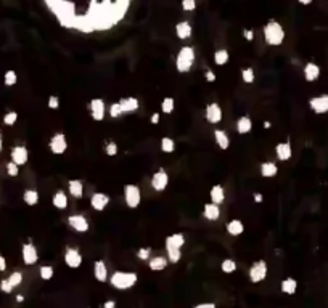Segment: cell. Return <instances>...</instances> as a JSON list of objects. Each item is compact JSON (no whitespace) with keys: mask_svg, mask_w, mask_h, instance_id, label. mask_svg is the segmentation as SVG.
<instances>
[{"mask_svg":"<svg viewBox=\"0 0 328 308\" xmlns=\"http://www.w3.org/2000/svg\"><path fill=\"white\" fill-rule=\"evenodd\" d=\"M183 244H185V236H183L182 233L169 235L168 237H166V241H164L166 251H168V249H182Z\"/></svg>","mask_w":328,"mask_h":308,"instance_id":"obj_25","label":"cell"},{"mask_svg":"<svg viewBox=\"0 0 328 308\" xmlns=\"http://www.w3.org/2000/svg\"><path fill=\"white\" fill-rule=\"evenodd\" d=\"M45 3L63 27L90 34L116 26L132 0H45Z\"/></svg>","mask_w":328,"mask_h":308,"instance_id":"obj_1","label":"cell"},{"mask_svg":"<svg viewBox=\"0 0 328 308\" xmlns=\"http://www.w3.org/2000/svg\"><path fill=\"white\" fill-rule=\"evenodd\" d=\"M103 308H116V302H114V300H106L105 304H103Z\"/></svg>","mask_w":328,"mask_h":308,"instance_id":"obj_57","label":"cell"},{"mask_svg":"<svg viewBox=\"0 0 328 308\" xmlns=\"http://www.w3.org/2000/svg\"><path fill=\"white\" fill-rule=\"evenodd\" d=\"M118 151H119V146L116 142H108L106 146H105V153L109 158H114V156H118Z\"/></svg>","mask_w":328,"mask_h":308,"instance_id":"obj_45","label":"cell"},{"mask_svg":"<svg viewBox=\"0 0 328 308\" xmlns=\"http://www.w3.org/2000/svg\"><path fill=\"white\" fill-rule=\"evenodd\" d=\"M108 113H109V116H111L113 119H118V118H121V116L124 114L123 109H121V104L119 103H111V104H109Z\"/></svg>","mask_w":328,"mask_h":308,"instance_id":"obj_44","label":"cell"},{"mask_svg":"<svg viewBox=\"0 0 328 308\" xmlns=\"http://www.w3.org/2000/svg\"><path fill=\"white\" fill-rule=\"evenodd\" d=\"M109 204V196L105 193H94L90 197V206L97 212H103Z\"/></svg>","mask_w":328,"mask_h":308,"instance_id":"obj_16","label":"cell"},{"mask_svg":"<svg viewBox=\"0 0 328 308\" xmlns=\"http://www.w3.org/2000/svg\"><path fill=\"white\" fill-rule=\"evenodd\" d=\"M204 116H206V120H208L209 124L217 125L219 122H222V118H224L221 104H219V103H209L208 106H206Z\"/></svg>","mask_w":328,"mask_h":308,"instance_id":"obj_12","label":"cell"},{"mask_svg":"<svg viewBox=\"0 0 328 308\" xmlns=\"http://www.w3.org/2000/svg\"><path fill=\"white\" fill-rule=\"evenodd\" d=\"M94 276L99 283H106L109 280L108 266L103 260H95L94 261Z\"/></svg>","mask_w":328,"mask_h":308,"instance_id":"obj_18","label":"cell"},{"mask_svg":"<svg viewBox=\"0 0 328 308\" xmlns=\"http://www.w3.org/2000/svg\"><path fill=\"white\" fill-rule=\"evenodd\" d=\"M309 108L312 109L315 114H327L328 113V94L312 96L309 100Z\"/></svg>","mask_w":328,"mask_h":308,"instance_id":"obj_15","label":"cell"},{"mask_svg":"<svg viewBox=\"0 0 328 308\" xmlns=\"http://www.w3.org/2000/svg\"><path fill=\"white\" fill-rule=\"evenodd\" d=\"M68 193L74 199H80L84 196V183L80 180H70L68 182Z\"/></svg>","mask_w":328,"mask_h":308,"instance_id":"obj_28","label":"cell"},{"mask_svg":"<svg viewBox=\"0 0 328 308\" xmlns=\"http://www.w3.org/2000/svg\"><path fill=\"white\" fill-rule=\"evenodd\" d=\"M166 257H168L171 263H177V261L182 260V249H168L166 251Z\"/></svg>","mask_w":328,"mask_h":308,"instance_id":"obj_40","label":"cell"},{"mask_svg":"<svg viewBox=\"0 0 328 308\" xmlns=\"http://www.w3.org/2000/svg\"><path fill=\"white\" fill-rule=\"evenodd\" d=\"M47 106H49V109H58V108H60V98L56 96V95H51V96H49V100H47Z\"/></svg>","mask_w":328,"mask_h":308,"instance_id":"obj_49","label":"cell"},{"mask_svg":"<svg viewBox=\"0 0 328 308\" xmlns=\"http://www.w3.org/2000/svg\"><path fill=\"white\" fill-rule=\"evenodd\" d=\"M82 254L79 252V249L76 247H66L65 251V263L68 268L77 270L80 265H82Z\"/></svg>","mask_w":328,"mask_h":308,"instance_id":"obj_10","label":"cell"},{"mask_svg":"<svg viewBox=\"0 0 328 308\" xmlns=\"http://www.w3.org/2000/svg\"><path fill=\"white\" fill-rule=\"evenodd\" d=\"M13 289H15V287L11 286L8 280H2V281H0V290H2V292H5V294H11V292H13Z\"/></svg>","mask_w":328,"mask_h":308,"instance_id":"obj_50","label":"cell"},{"mask_svg":"<svg viewBox=\"0 0 328 308\" xmlns=\"http://www.w3.org/2000/svg\"><path fill=\"white\" fill-rule=\"evenodd\" d=\"M195 60H197V53H195V48L190 47V45H183L180 47L179 53L176 56V69L177 72L185 74L190 69L193 68Z\"/></svg>","mask_w":328,"mask_h":308,"instance_id":"obj_4","label":"cell"},{"mask_svg":"<svg viewBox=\"0 0 328 308\" xmlns=\"http://www.w3.org/2000/svg\"><path fill=\"white\" fill-rule=\"evenodd\" d=\"M221 270H222V273H226V275H232V273L237 271V261H235L233 259H226V260H222Z\"/></svg>","mask_w":328,"mask_h":308,"instance_id":"obj_38","label":"cell"},{"mask_svg":"<svg viewBox=\"0 0 328 308\" xmlns=\"http://www.w3.org/2000/svg\"><path fill=\"white\" fill-rule=\"evenodd\" d=\"M275 156H277V159L281 161V162L290 161L291 156H293L291 143L290 142H281V143H278L277 146H275Z\"/></svg>","mask_w":328,"mask_h":308,"instance_id":"obj_17","label":"cell"},{"mask_svg":"<svg viewBox=\"0 0 328 308\" xmlns=\"http://www.w3.org/2000/svg\"><path fill=\"white\" fill-rule=\"evenodd\" d=\"M109 284L118 289V290H127L130 287H134L137 281H139V276L134 271H114L111 276H109Z\"/></svg>","mask_w":328,"mask_h":308,"instance_id":"obj_3","label":"cell"},{"mask_svg":"<svg viewBox=\"0 0 328 308\" xmlns=\"http://www.w3.org/2000/svg\"><path fill=\"white\" fill-rule=\"evenodd\" d=\"M7 270V260H5L3 255H0V271Z\"/></svg>","mask_w":328,"mask_h":308,"instance_id":"obj_56","label":"cell"},{"mask_svg":"<svg viewBox=\"0 0 328 308\" xmlns=\"http://www.w3.org/2000/svg\"><path fill=\"white\" fill-rule=\"evenodd\" d=\"M262 36H264V40H266L267 45H270V47H278V45L285 42L286 32L278 21L269 20L262 27Z\"/></svg>","mask_w":328,"mask_h":308,"instance_id":"obj_2","label":"cell"},{"mask_svg":"<svg viewBox=\"0 0 328 308\" xmlns=\"http://www.w3.org/2000/svg\"><path fill=\"white\" fill-rule=\"evenodd\" d=\"M5 168H7V173H8V177H18L20 175V166H16L13 161H10V162H7V166H5Z\"/></svg>","mask_w":328,"mask_h":308,"instance_id":"obj_47","label":"cell"},{"mask_svg":"<svg viewBox=\"0 0 328 308\" xmlns=\"http://www.w3.org/2000/svg\"><path fill=\"white\" fill-rule=\"evenodd\" d=\"M68 225L76 231V233H87L90 228L89 220L84 217L82 213H73L68 217Z\"/></svg>","mask_w":328,"mask_h":308,"instance_id":"obj_9","label":"cell"},{"mask_svg":"<svg viewBox=\"0 0 328 308\" xmlns=\"http://www.w3.org/2000/svg\"><path fill=\"white\" fill-rule=\"evenodd\" d=\"M168 263H169V260H168V257H164V255H156V257H151L148 260L150 270L156 271V273L168 268Z\"/></svg>","mask_w":328,"mask_h":308,"instance_id":"obj_27","label":"cell"},{"mask_svg":"<svg viewBox=\"0 0 328 308\" xmlns=\"http://www.w3.org/2000/svg\"><path fill=\"white\" fill-rule=\"evenodd\" d=\"M137 259L142 260V261H148L151 259V249L150 247H140L139 251H137Z\"/></svg>","mask_w":328,"mask_h":308,"instance_id":"obj_46","label":"cell"},{"mask_svg":"<svg viewBox=\"0 0 328 308\" xmlns=\"http://www.w3.org/2000/svg\"><path fill=\"white\" fill-rule=\"evenodd\" d=\"M204 77H206V80H208L209 84L216 82V74L212 72L211 69H206V72H204Z\"/></svg>","mask_w":328,"mask_h":308,"instance_id":"obj_52","label":"cell"},{"mask_svg":"<svg viewBox=\"0 0 328 308\" xmlns=\"http://www.w3.org/2000/svg\"><path fill=\"white\" fill-rule=\"evenodd\" d=\"M49 148L53 154H65L68 149V140H66L65 133H61V132L55 133V135L50 138Z\"/></svg>","mask_w":328,"mask_h":308,"instance_id":"obj_8","label":"cell"},{"mask_svg":"<svg viewBox=\"0 0 328 308\" xmlns=\"http://www.w3.org/2000/svg\"><path fill=\"white\" fill-rule=\"evenodd\" d=\"M209 199L212 204L221 206L224 201H226V190H224L222 185H214L209 190Z\"/></svg>","mask_w":328,"mask_h":308,"instance_id":"obj_26","label":"cell"},{"mask_svg":"<svg viewBox=\"0 0 328 308\" xmlns=\"http://www.w3.org/2000/svg\"><path fill=\"white\" fill-rule=\"evenodd\" d=\"M39 199H40V196H39V191L37 190H32V188H27V190H25V193H23V201L26 202L27 206H37L39 204Z\"/></svg>","mask_w":328,"mask_h":308,"instance_id":"obj_33","label":"cell"},{"mask_svg":"<svg viewBox=\"0 0 328 308\" xmlns=\"http://www.w3.org/2000/svg\"><path fill=\"white\" fill-rule=\"evenodd\" d=\"M3 84L7 87H13L18 84V74H16V71L8 69V71L3 74Z\"/></svg>","mask_w":328,"mask_h":308,"instance_id":"obj_39","label":"cell"},{"mask_svg":"<svg viewBox=\"0 0 328 308\" xmlns=\"http://www.w3.org/2000/svg\"><path fill=\"white\" fill-rule=\"evenodd\" d=\"M174 108H176V100L172 96H166L163 98V101H161V111L164 114H172L174 113Z\"/></svg>","mask_w":328,"mask_h":308,"instance_id":"obj_36","label":"cell"},{"mask_svg":"<svg viewBox=\"0 0 328 308\" xmlns=\"http://www.w3.org/2000/svg\"><path fill=\"white\" fill-rule=\"evenodd\" d=\"M16 302H25V295H16Z\"/></svg>","mask_w":328,"mask_h":308,"instance_id":"obj_60","label":"cell"},{"mask_svg":"<svg viewBox=\"0 0 328 308\" xmlns=\"http://www.w3.org/2000/svg\"><path fill=\"white\" fill-rule=\"evenodd\" d=\"M214 140H216V144L222 151H226L230 148V137L227 135V132H224L221 129H216L214 130Z\"/></svg>","mask_w":328,"mask_h":308,"instance_id":"obj_31","label":"cell"},{"mask_svg":"<svg viewBox=\"0 0 328 308\" xmlns=\"http://www.w3.org/2000/svg\"><path fill=\"white\" fill-rule=\"evenodd\" d=\"M10 158L16 166L21 167L27 164V161H29V151H27L26 146H23V144H16V146H13L10 151Z\"/></svg>","mask_w":328,"mask_h":308,"instance_id":"obj_11","label":"cell"},{"mask_svg":"<svg viewBox=\"0 0 328 308\" xmlns=\"http://www.w3.org/2000/svg\"><path fill=\"white\" fill-rule=\"evenodd\" d=\"M193 34V27L190 24V21L183 20V21H179L176 24V36L179 37L180 40H187L192 37Z\"/></svg>","mask_w":328,"mask_h":308,"instance_id":"obj_19","label":"cell"},{"mask_svg":"<svg viewBox=\"0 0 328 308\" xmlns=\"http://www.w3.org/2000/svg\"><path fill=\"white\" fill-rule=\"evenodd\" d=\"M243 37L248 40V42H252V40H254V31H252V29H245Z\"/></svg>","mask_w":328,"mask_h":308,"instance_id":"obj_51","label":"cell"},{"mask_svg":"<svg viewBox=\"0 0 328 308\" xmlns=\"http://www.w3.org/2000/svg\"><path fill=\"white\" fill-rule=\"evenodd\" d=\"M159 119H161V114L159 113H153L151 118H150V122H151L153 125H158L159 124Z\"/></svg>","mask_w":328,"mask_h":308,"instance_id":"obj_54","label":"cell"},{"mask_svg":"<svg viewBox=\"0 0 328 308\" xmlns=\"http://www.w3.org/2000/svg\"><path fill=\"white\" fill-rule=\"evenodd\" d=\"M121 104V109H123L124 114H129V113H135L137 109L140 108V103L137 100L135 96H127V98H121L118 101Z\"/></svg>","mask_w":328,"mask_h":308,"instance_id":"obj_22","label":"cell"},{"mask_svg":"<svg viewBox=\"0 0 328 308\" xmlns=\"http://www.w3.org/2000/svg\"><path fill=\"white\" fill-rule=\"evenodd\" d=\"M237 132L240 135H246V133H250L252 130V120L250 116H241L237 120Z\"/></svg>","mask_w":328,"mask_h":308,"instance_id":"obj_30","label":"cell"},{"mask_svg":"<svg viewBox=\"0 0 328 308\" xmlns=\"http://www.w3.org/2000/svg\"><path fill=\"white\" fill-rule=\"evenodd\" d=\"M226 230L230 236H241L245 233V223L238 218H232L226 223Z\"/></svg>","mask_w":328,"mask_h":308,"instance_id":"obj_23","label":"cell"},{"mask_svg":"<svg viewBox=\"0 0 328 308\" xmlns=\"http://www.w3.org/2000/svg\"><path fill=\"white\" fill-rule=\"evenodd\" d=\"M193 308H217L214 302H203V304H197Z\"/></svg>","mask_w":328,"mask_h":308,"instance_id":"obj_53","label":"cell"},{"mask_svg":"<svg viewBox=\"0 0 328 308\" xmlns=\"http://www.w3.org/2000/svg\"><path fill=\"white\" fill-rule=\"evenodd\" d=\"M161 151H163V153H166V154L174 153V151H176V142H174V138H171V137H163V138H161Z\"/></svg>","mask_w":328,"mask_h":308,"instance_id":"obj_35","label":"cell"},{"mask_svg":"<svg viewBox=\"0 0 328 308\" xmlns=\"http://www.w3.org/2000/svg\"><path fill=\"white\" fill-rule=\"evenodd\" d=\"M280 290L286 295H295L298 290V281L295 278H285V280L280 283Z\"/></svg>","mask_w":328,"mask_h":308,"instance_id":"obj_32","label":"cell"},{"mask_svg":"<svg viewBox=\"0 0 328 308\" xmlns=\"http://www.w3.org/2000/svg\"><path fill=\"white\" fill-rule=\"evenodd\" d=\"M3 149V138H2V133H0V153H2Z\"/></svg>","mask_w":328,"mask_h":308,"instance_id":"obj_61","label":"cell"},{"mask_svg":"<svg viewBox=\"0 0 328 308\" xmlns=\"http://www.w3.org/2000/svg\"><path fill=\"white\" fill-rule=\"evenodd\" d=\"M304 79H306V82H315L319 77H320V66L315 65V63H306V66H304Z\"/></svg>","mask_w":328,"mask_h":308,"instance_id":"obj_20","label":"cell"},{"mask_svg":"<svg viewBox=\"0 0 328 308\" xmlns=\"http://www.w3.org/2000/svg\"><path fill=\"white\" fill-rule=\"evenodd\" d=\"M169 185V173L164 168H158L156 172L151 175V188L156 193H163Z\"/></svg>","mask_w":328,"mask_h":308,"instance_id":"obj_7","label":"cell"},{"mask_svg":"<svg viewBox=\"0 0 328 308\" xmlns=\"http://www.w3.org/2000/svg\"><path fill=\"white\" fill-rule=\"evenodd\" d=\"M278 173V167L274 161H266L261 164V175L264 178H274Z\"/></svg>","mask_w":328,"mask_h":308,"instance_id":"obj_29","label":"cell"},{"mask_svg":"<svg viewBox=\"0 0 328 308\" xmlns=\"http://www.w3.org/2000/svg\"><path fill=\"white\" fill-rule=\"evenodd\" d=\"M16 120H18V113L16 111H8V113L3 114V124L5 125H8V127L15 125Z\"/></svg>","mask_w":328,"mask_h":308,"instance_id":"obj_42","label":"cell"},{"mask_svg":"<svg viewBox=\"0 0 328 308\" xmlns=\"http://www.w3.org/2000/svg\"><path fill=\"white\" fill-rule=\"evenodd\" d=\"M7 280L10 281V284L13 287H18V286H21V283H23V273L21 271H13L11 275L7 278Z\"/></svg>","mask_w":328,"mask_h":308,"instance_id":"obj_43","label":"cell"},{"mask_svg":"<svg viewBox=\"0 0 328 308\" xmlns=\"http://www.w3.org/2000/svg\"><path fill=\"white\" fill-rule=\"evenodd\" d=\"M90 114H92V119L97 120V122H101L103 119H105L106 104L101 98H94V100L90 101Z\"/></svg>","mask_w":328,"mask_h":308,"instance_id":"obj_14","label":"cell"},{"mask_svg":"<svg viewBox=\"0 0 328 308\" xmlns=\"http://www.w3.org/2000/svg\"><path fill=\"white\" fill-rule=\"evenodd\" d=\"M183 11H195L197 10V0H182Z\"/></svg>","mask_w":328,"mask_h":308,"instance_id":"obj_48","label":"cell"},{"mask_svg":"<svg viewBox=\"0 0 328 308\" xmlns=\"http://www.w3.org/2000/svg\"><path fill=\"white\" fill-rule=\"evenodd\" d=\"M214 63L217 66H226L227 63H228V60H230V53H228V50H226V48H219V50H216L214 51Z\"/></svg>","mask_w":328,"mask_h":308,"instance_id":"obj_34","label":"cell"},{"mask_svg":"<svg viewBox=\"0 0 328 308\" xmlns=\"http://www.w3.org/2000/svg\"><path fill=\"white\" fill-rule=\"evenodd\" d=\"M51 204L58 211H66L68 206H70V199H68V194L63 190H58L51 197Z\"/></svg>","mask_w":328,"mask_h":308,"instance_id":"obj_24","label":"cell"},{"mask_svg":"<svg viewBox=\"0 0 328 308\" xmlns=\"http://www.w3.org/2000/svg\"><path fill=\"white\" fill-rule=\"evenodd\" d=\"M203 215L209 222H217L221 218V207L217 204H212V202H206L203 206Z\"/></svg>","mask_w":328,"mask_h":308,"instance_id":"obj_21","label":"cell"},{"mask_svg":"<svg viewBox=\"0 0 328 308\" xmlns=\"http://www.w3.org/2000/svg\"><path fill=\"white\" fill-rule=\"evenodd\" d=\"M124 201L129 209H137L142 204V190L134 183H127L124 187Z\"/></svg>","mask_w":328,"mask_h":308,"instance_id":"obj_5","label":"cell"},{"mask_svg":"<svg viewBox=\"0 0 328 308\" xmlns=\"http://www.w3.org/2000/svg\"><path fill=\"white\" fill-rule=\"evenodd\" d=\"M252 199H254V202H257V204H261L264 201V196H262V193H254L252 194Z\"/></svg>","mask_w":328,"mask_h":308,"instance_id":"obj_55","label":"cell"},{"mask_svg":"<svg viewBox=\"0 0 328 308\" xmlns=\"http://www.w3.org/2000/svg\"><path fill=\"white\" fill-rule=\"evenodd\" d=\"M21 255H23V261H25V265H27V266L36 265V263H37V260H39L37 247L34 246V244H31V242L23 244V247H21Z\"/></svg>","mask_w":328,"mask_h":308,"instance_id":"obj_13","label":"cell"},{"mask_svg":"<svg viewBox=\"0 0 328 308\" xmlns=\"http://www.w3.org/2000/svg\"><path fill=\"white\" fill-rule=\"evenodd\" d=\"M241 79H243L245 84H252L256 79V74H254V69L252 68H245L243 71H241Z\"/></svg>","mask_w":328,"mask_h":308,"instance_id":"obj_41","label":"cell"},{"mask_svg":"<svg viewBox=\"0 0 328 308\" xmlns=\"http://www.w3.org/2000/svg\"><path fill=\"white\" fill-rule=\"evenodd\" d=\"M53 275H55V268L51 265H42L39 268V276H40V280H44V281H50L51 278H53Z\"/></svg>","mask_w":328,"mask_h":308,"instance_id":"obj_37","label":"cell"},{"mask_svg":"<svg viewBox=\"0 0 328 308\" xmlns=\"http://www.w3.org/2000/svg\"><path fill=\"white\" fill-rule=\"evenodd\" d=\"M262 125H264V129H270V127H272V122H269V120H266V122H264V124H262Z\"/></svg>","mask_w":328,"mask_h":308,"instance_id":"obj_59","label":"cell"},{"mask_svg":"<svg viewBox=\"0 0 328 308\" xmlns=\"http://www.w3.org/2000/svg\"><path fill=\"white\" fill-rule=\"evenodd\" d=\"M298 2L301 3V5H310V3L314 2V0H298Z\"/></svg>","mask_w":328,"mask_h":308,"instance_id":"obj_58","label":"cell"},{"mask_svg":"<svg viewBox=\"0 0 328 308\" xmlns=\"http://www.w3.org/2000/svg\"><path fill=\"white\" fill-rule=\"evenodd\" d=\"M267 275H269V266H267V261H264V260L254 261L248 270V278L252 284L262 283L267 278Z\"/></svg>","mask_w":328,"mask_h":308,"instance_id":"obj_6","label":"cell"}]
</instances>
